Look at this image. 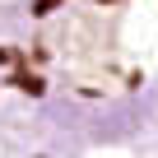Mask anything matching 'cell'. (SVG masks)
Segmentation results:
<instances>
[{"label": "cell", "mask_w": 158, "mask_h": 158, "mask_svg": "<svg viewBox=\"0 0 158 158\" xmlns=\"http://www.w3.org/2000/svg\"><path fill=\"white\" fill-rule=\"evenodd\" d=\"M10 84H14L19 93H33V98H42V93H47V84H42V79H37V74H28V70H19V74L10 79Z\"/></svg>", "instance_id": "6da1fadb"}, {"label": "cell", "mask_w": 158, "mask_h": 158, "mask_svg": "<svg viewBox=\"0 0 158 158\" xmlns=\"http://www.w3.org/2000/svg\"><path fill=\"white\" fill-rule=\"evenodd\" d=\"M60 5H65V0H33V14H37V19H47V14H51V10H60Z\"/></svg>", "instance_id": "7a4b0ae2"}, {"label": "cell", "mask_w": 158, "mask_h": 158, "mask_svg": "<svg viewBox=\"0 0 158 158\" xmlns=\"http://www.w3.org/2000/svg\"><path fill=\"white\" fill-rule=\"evenodd\" d=\"M5 60H14V51H10V47H0V65H5Z\"/></svg>", "instance_id": "3957f363"}]
</instances>
